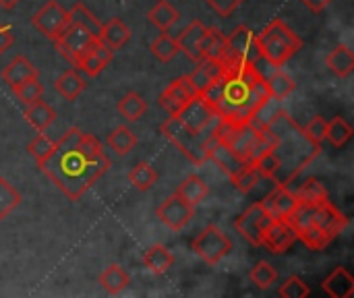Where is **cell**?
<instances>
[{
    "label": "cell",
    "mask_w": 354,
    "mask_h": 298,
    "mask_svg": "<svg viewBox=\"0 0 354 298\" xmlns=\"http://www.w3.org/2000/svg\"><path fill=\"white\" fill-rule=\"evenodd\" d=\"M284 112H286V110H284V106H282V100H276V97L270 95V97L257 108V112L253 114V118L249 120V124L255 127V129H270Z\"/></svg>",
    "instance_id": "obj_30"
},
{
    "label": "cell",
    "mask_w": 354,
    "mask_h": 298,
    "mask_svg": "<svg viewBox=\"0 0 354 298\" xmlns=\"http://www.w3.org/2000/svg\"><path fill=\"white\" fill-rule=\"evenodd\" d=\"M290 191H292V195L297 197V201L301 205H317V203L330 199V193H328L326 185L315 176H309V178L301 180L299 187L290 189Z\"/></svg>",
    "instance_id": "obj_23"
},
{
    "label": "cell",
    "mask_w": 354,
    "mask_h": 298,
    "mask_svg": "<svg viewBox=\"0 0 354 298\" xmlns=\"http://www.w3.org/2000/svg\"><path fill=\"white\" fill-rule=\"evenodd\" d=\"M178 41L176 37H172L168 31H162L153 41H151V54L160 60V62H170L176 54H178Z\"/></svg>",
    "instance_id": "obj_40"
},
{
    "label": "cell",
    "mask_w": 354,
    "mask_h": 298,
    "mask_svg": "<svg viewBox=\"0 0 354 298\" xmlns=\"http://www.w3.org/2000/svg\"><path fill=\"white\" fill-rule=\"evenodd\" d=\"M68 23V12L66 8L56 2V0H48L33 17H31V25L41 33L46 35L48 39H56L58 33L62 31V27Z\"/></svg>",
    "instance_id": "obj_11"
},
{
    "label": "cell",
    "mask_w": 354,
    "mask_h": 298,
    "mask_svg": "<svg viewBox=\"0 0 354 298\" xmlns=\"http://www.w3.org/2000/svg\"><path fill=\"white\" fill-rule=\"evenodd\" d=\"M193 95H197V93L191 87V83L187 81V77L183 75V77H178V79L168 83V87L160 93L158 102L168 112V116H176Z\"/></svg>",
    "instance_id": "obj_15"
},
{
    "label": "cell",
    "mask_w": 354,
    "mask_h": 298,
    "mask_svg": "<svg viewBox=\"0 0 354 298\" xmlns=\"http://www.w3.org/2000/svg\"><path fill=\"white\" fill-rule=\"evenodd\" d=\"M230 180H232V185H234V189H236L239 193L249 195V193L255 191L257 185L263 180V174H261L253 164H245Z\"/></svg>",
    "instance_id": "obj_38"
},
{
    "label": "cell",
    "mask_w": 354,
    "mask_h": 298,
    "mask_svg": "<svg viewBox=\"0 0 354 298\" xmlns=\"http://www.w3.org/2000/svg\"><path fill=\"white\" fill-rule=\"evenodd\" d=\"M297 241H301L307 249H311V251H324L332 241L317 228V226H313V224H309V226H305V228H301V230H297Z\"/></svg>",
    "instance_id": "obj_43"
},
{
    "label": "cell",
    "mask_w": 354,
    "mask_h": 298,
    "mask_svg": "<svg viewBox=\"0 0 354 298\" xmlns=\"http://www.w3.org/2000/svg\"><path fill=\"white\" fill-rule=\"evenodd\" d=\"M301 2H303V4H305V6H307L309 10H311V12L319 15V12H324V10H326V8L330 6V4H332L334 0H301Z\"/></svg>",
    "instance_id": "obj_50"
},
{
    "label": "cell",
    "mask_w": 354,
    "mask_h": 298,
    "mask_svg": "<svg viewBox=\"0 0 354 298\" xmlns=\"http://www.w3.org/2000/svg\"><path fill=\"white\" fill-rule=\"evenodd\" d=\"M12 41H15L12 29H10L8 25H2V23H0V54L6 52V50L12 46Z\"/></svg>",
    "instance_id": "obj_49"
},
{
    "label": "cell",
    "mask_w": 354,
    "mask_h": 298,
    "mask_svg": "<svg viewBox=\"0 0 354 298\" xmlns=\"http://www.w3.org/2000/svg\"><path fill=\"white\" fill-rule=\"evenodd\" d=\"M21 205V193L0 176V220L8 218Z\"/></svg>",
    "instance_id": "obj_42"
},
{
    "label": "cell",
    "mask_w": 354,
    "mask_h": 298,
    "mask_svg": "<svg viewBox=\"0 0 354 298\" xmlns=\"http://www.w3.org/2000/svg\"><path fill=\"white\" fill-rule=\"evenodd\" d=\"M147 19H149V23L156 25L160 31H168V29L180 19V15H178V10H176L170 2L158 0L156 6L147 12Z\"/></svg>",
    "instance_id": "obj_33"
},
{
    "label": "cell",
    "mask_w": 354,
    "mask_h": 298,
    "mask_svg": "<svg viewBox=\"0 0 354 298\" xmlns=\"http://www.w3.org/2000/svg\"><path fill=\"white\" fill-rule=\"evenodd\" d=\"M222 120L249 122L270 97L266 79L255 66H224V73L201 93Z\"/></svg>",
    "instance_id": "obj_2"
},
{
    "label": "cell",
    "mask_w": 354,
    "mask_h": 298,
    "mask_svg": "<svg viewBox=\"0 0 354 298\" xmlns=\"http://www.w3.org/2000/svg\"><path fill=\"white\" fill-rule=\"evenodd\" d=\"M324 292L330 298H353L354 297V278L351 276V272L344 266L334 268L324 284H322Z\"/></svg>",
    "instance_id": "obj_18"
},
{
    "label": "cell",
    "mask_w": 354,
    "mask_h": 298,
    "mask_svg": "<svg viewBox=\"0 0 354 298\" xmlns=\"http://www.w3.org/2000/svg\"><path fill=\"white\" fill-rule=\"evenodd\" d=\"M131 284V276L124 268H120L118 263L108 266L102 274H100V286L104 292L108 295H120L122 290H127Z\"/></svg>",
    "instance_id": "obj_27"
},
{
    "label": "cell",
    "mask_w": 354,
    "mask_h": 298,
    "mask_svg": "<svg viewBox=\"0 0 354 298\" xmlns=\"http://www.w3.org/2000/svg\"><path fill=\"white\" fill-rule=\"evenodd\" d=\"M129 183L133 185V189H137L139 193L149 191L156 183H158V172L149 162H139L131 168L129 172Z\"/></svg>",
    "instance_id": "obj_35"
},
{
    "label": "cell",
    "mask_w": 354,
    "mask_h": 298,
    "mask_svg": "<svg viewBox=\"0 0 354 298\" xmlns=\"http://www.w3.org/2000/svg\"><path fill=\"white\" fill-rule=\"evenodd\" d=\"M220 17H230L232 12H234V8L241 4V2H245V0H205Z\"/></svg>",
    "instance_id": "obj_48"
},
{
    "label": "cell",
    "mask_w": 354,
    "mask_h": 298,
    "mask_svg": "<svg viewBox=\"0 0 354 298\" xmlns=\"http://www.w3.org/2000/svg\"><path fill=\"white\" fill-rule=\"evenodd\" d=\"M160 133L195 166H201L207 162V149H205L203 139L195 131H191L187 124H183L178 116H168L160 124Z\"/></svg>",
    "instance_id": "obj_6"
},
{
    "label": "cell",
    "mask_w": 354,
    "mask_h": 298,
    "mask_svg": "<svg viewBox=\"0 0 354 298\" xmlns=\"http://www.w3.org/2000/svg\"><path fill=\"white\" fill-rule=\"evenodd\" d=\"M114 58V50H110L106 44H102L97 37L81 52V56L75 62V68L81 71L85 77L95 79Z\"/></svg>",
    "instance_id": "obj_13"
},
{
    "label": "cell",
    "mask_w": 354,
    "mask_h": 298,
    "mask_svg": "<svg viewBox=\"0 0 354 298\" xmlns=\"http://www.w3.org/2000/svg\"><path fill=\"white\" fill-rule=\"evenodd\" d=\"M54 147H56V141H52L48 135L39 133V135H37V137L27 145V151H29V156L35 160V164L39 166L44 160H48V158L52 156Z\"/></svg>",
    "instance_id": "obj_45"
},
{
    "label": "cell",
    "mask_w": 354,
    "mask_h": 298,
    "mask_svg": "<svg viewBox=\"0 0 354 298\" xmlns=\"http://www.w3.org/2000/svg\"><path fill=\"white\" fill-rule=\"evenodd\" d=\"M176 116L180 118L183 124H187L191 131H195L203 139L207 151L218 143L216 131H218V124L222 122V118L218 116V112L212 108V104L201 93L193 95Z\"/></svg>",
    "instance_id": "obj_4"
},
{
    "label": "cell",
    "mask_w": 354,
    "mask_h": 298,
    "mask_svg": "<svg viewBox=\"0 0 354 298\" xmlns=\"http://www.w3.org/2000/svg\"><path fill=\"white\" fill-rule=\"evenodd\" d=\"M311 224L317 226L330 241H334L344 232L351 220L330 199H326L317 205H311Z\"/></svg>",
    "instance_id": "obj_10"
},
{
    "label": "cell",
    "mask_w": 354,
    "mask_h": 298,
    "mask_svg": "<svg viewBox=\"0 0 354 298\" xmlns=\"http://www.w3.org/2000/svg\"><path fill=\"white\" fill-rule=\"evenodd\" d=\"M207 162H214L224 174H228V178H232V176L245 166V162H243L226 143H222L220 139H218V143L207 151Z\"/></svg>",
    "instance_id": "obj_21"
},
{
    "label": "cell",
    "mask_w": 354,
    "mask_h": 298,
    "mask_svg": "<svg viewBox=\"0 0 354 298\" xmlns=\"http://www.w3.org/2000/svg\"><path fill=\"white\" fill-rule=\"evenodd\" d=\"M2 81L10 87V89H15L17 85H21L23 81H27V79H31V77H39V73H37V68L29 62V58L27 56H23V54H19V56H15L8 64H6V68H2Z\"/></svg>",
    "instance_id": "obj_20"
},
{
    "label": "cell",
    "mask_w": 354,
    "mask_h": 298,
    "mask_svg": "<svg viewBox=\"0 0 354 298\" xmlns=\"http://www.w3.org/2000/svg\"><path fill=\"white\" fill-rule=\"evenodd\" d=\"M68 21H73V23H77V25H81V27H85L89 33H93L95 37L100 35V31H102V21L83 4V2H75L68 10Z\"/></svg>",
    "instance_id": "obj_37"
},
{
    "label": "cell",
    "mask_w": 354,
    "mask_h": 298,
    "mask_svg": "<svg viewBox=\"0 0 354 298\" xmlns=\"http://www.w3.org/2000/svg\"><path fill=\"white\" fill-rule=\"evenodd\" d=\"M191 247L207 266H218L232 251V241L216 224H209L193 239Z\"/></svg>",
    "instance_id": "obj_7"
},
{
    "label": "cell",
    "mask_w": 354,
    "mask_h": 298,
    "mask_svg": "<svg viewBox=\"0 0 354 298\" xmlns=\"http://www.w3.org/2000/svg\"><path fill=\"white\" fill-rule=\"evenodd\" d=\"M297 243V230L286 218H274L261 236V247L274 255H282Z\"/></svg>",
    "instance_id": "obj_14"
},
{
    "label": "cell",
    "mask_w": 354,
    "mask_h": 298,
    "mask_svg": "<svg viewBox=\"0 0 354 298\" xmlns=\"http://www.w3.org/2000/svg\"><path fill=\"white\" fill-rule=\"evenodd\" d=\"M224 39H226V35L218 27H207L205 33H203V37H201V44H199L201 60L203 58H216V60H220V56L224 52Z\"/></svg>",
    "instance_id": "obj_36"
},
{
    "label": "cell",
    "mask_w": 354,
    "mask_h": 298,
    "mask_svg": "<svg viewBox=\"0 0 354 298\" xmlns=\"http://www.w3.org/2000/svg\"><path fill=\"white\" fill-rule=\"evenodd\" d=\"M353 127H351L342 116H336V118L328 120L326 139H328L334 147H344V145L353 139Z\"/></svg>",
    "instance_id": "obj_39"
},
{
    "label": "cell",
    "mask_w": 354,
    "mask_h": 298,
    "mask_svg": "<svg viewBox=\"0 0 354 298\" xmlns=\"http://www.w3.org/2000/svg\"><path fill=\"white\" fill-rule=\"evenodd\" d=\"M207 193H209V189H207V185L197 176V174H191V176H187L180 185H178V189H176V193L174 195H178L185 203H189V205H199L205 197H207Z\"/></svg>",
    "instance_id": "obj_31"
},
{
    "label": "cell",
    "mask_w": 354,
    "mask_h": 298,
    "mask_svg": "<svg viewBox=\"0 0 354 298\" xmlns=\"http://www.w3.org/2000/svg\"><path fill=\"white\" fill-rule=\"evenodd\" d=\"M116 110H118V114H120L127 122H137V120H141V118L145 116V112H147V102H145V97L139 95L137 91H129V93H124V95L118 100Z\"/></svg>",
    "instance_id": "obj_29"
},
{
    "label": "cell",
    "mask_w": 354,
    "mask_h": 298,
    "mask_svg": "<svg viewBox=\"0 0 354 298\" xmlns=\"http://www.w3.org/2000/svg\"><path fill=\"white\" fill-rule=\"evenodd\" d=\"M143 266L153 274V276H164L172 266H174V255L170 253L168 247L164 245H153L143 253Z\"/></svg>",
    "instance_id": "obj_26"
},
{
    "label": "cell",
    "mask_w": 354,
    "mask_h": 298,
    "mask_svg": "<svg viewBox=\"0 0 354 298\" xmlns=\"http://www.w3.org/2000/svg\"><path fill=\"white\" fill-rule=\"evenodd\" d=\"M19 2H21V0H0V8H4V10H12Z\"/></svg>",
    "instance_id": "obj_51"
},
{
    "label": "cell",
    "mask_w": 354,
    "mask_h": 298,
    "mask_svg": "<svg viewBox=\"0 0 354 298\" xmlns=\"http://www.w3.org/2000/svg\"><path fill=\"white\" fill-rule=\"evenodd\" d=\"M12 93L17 95V100H19L23 106H27V104H31V102H35V100L41 97L44 85H41L39 77H31V79L23 81L21 85H17V87L12 89Z\"/></svg>",
    "instance_id": "obj_44"
},
{
    "label": "cell",
    "mask_w": 354,
    "mask_h": 298,
    "mask_svg": "<svg viewBox=\"0 0 354 298\" xmlns=\"http://www.w3.org/2000/svg\"><path fill=\"white\" fill-rule=\"evenodd\" d=\"M54 89H56L64 100L75 102V100L83 93V89H85V79L79 75L77 68H68V71H64V73L54 81Z\"/></svg>",
    "instance_id": "obj_28"
},
{
    "label": "cell",
    "mask_w": 354,
    "mask_h": 298,
    "mask_svg": "<svg viewBox=\"0 0 354 298\" xmlns=\"http://www.w3.org/2000/svg\"><path fill=\"white\" fill-rule=\"evenodd\" d=\"M326 131H328V120H326L324 116H313V118L303 127L305 137H307L311 143L319 145V147H322V143L326 141Z\"/></svg>",
    "instance_id": "obj_47"
},
{
    "label": "cell",
    "mask_w": 354,
    "mask_h": 298,
    "mask_svg": "<svg viewBox=\"0 0 354 298\" xmlns=\"http://www.w3.org/2000/svg\"><path fill=\"white\" fill-rule=\"evenodd\" d=\"M263 54L257 35L247 25H239L232 29L230 35H226L224 52L220 56V62L224 66H257Z\"/></svg>",
    "instance_id": "obj_5"
},
{
    "label": "cell",
    "mask_w": 354,
    "mask_h": 298,
    "mask_svg": "<svg viewBox=\"0 0 354 298\" xmlns=\"http://www.w3.org/2000/svg\"><path fill=\"white\" fill-rule=\"evenodd\" d=\"M259 203L272 218H288L299 205V201L292 195V191L288 189V185H282V183H276L272 187V191Z\"/></svg>",
    "instance_id": "obj_16"
},
{
    "label": "cell",
    "mask_w": 354,
    "mask_h": 298,
    "mask_svg": "<svg viewBox=\"0 0 354 298\" xmlns=\"http://www.w3.org/2000/svg\"><path fill=\"white\" fill-rule=\"evenodd\" d=\"M39 170L66 199L79 201L110 170V158L97 137L73 127L56 141L52 156L39 164Z\"/></svg>",
    "instance_id": "obj_1"
},
{
    "label": "cell",
    "mask_w": 354,
    "mask_h": 298,
    "mask_svg": "<svg viewBox=\"0 0 354 298\" xmlns=\"http://www.w3.org/2000/svg\"><path fill=\"white\" fill-rule=\"evenodd\" d=\"M205 25L199 21V19H195V21H191L178 35H176V41H178V50L187 56V58H191L195 64L201 60V54H199V44H201V37H203V33H205Z\"/></svg>",
    "instance_id": "obj_19"
},
{
    "label": "cell",
    "mask_w": 354,
    "mask_h": 298,
    "mask_svg": "<svg viewBox=\"0 0 354 298\" xmlns=\"http://www.w3.org/2000/svg\"><path fill=\"white\" fill-rule=\"evenodd\" d=\"M25 120L37 133H46L52 127V122L56 120V112H54V108L50 104L41 102V97H39V100L25 106Z\"/></svg>",
    "instance_id": "obj_25"
},
{
    "label": "cell",
    "mask_w": 354,
    "mask_h": 298,
    "mask_svg": "<svg viewBox=\"0 0 354 298\" xmlns=\"http://www.w3.org/2000/svg\"><path fill=\"white\" fill-rule=\"evenodd\" d=\"M106 143L110 145V149L116 153V156H127V153H131L133 151V147L137 145V137H135V133L129 129V127H124V124H120V127H116L108 137H106Z\"/></svg>",
    "instance_id": "obj_34"
},
{
    "label": "cell",
    "mask_w": 354,
    "mask_h": 298,
    "mask_svg": "<svg viewBox=\"0 0 354 298\" xmlns=\"http://www.w3.org/2000/svg\"><path fill=\"white\" fill-rule=\"evenodd\" d=\"M274 218L263 209V205L257 201V203H251L236 220H234V228L239 230V234L251 243L253 247H261V236L266 232V228L270 226Z\"/></svg>",
    "instance_id": "obj_8"
},
{
    "label": "cell",
    "mask_w": 354,
    "mask_h": 298,
    "mask_svg": "<svg viewBox=\"0 0 354 298\" xmlns=\"http://www.w3.org/2000/svg\"><path fill=\"white\" fill-rule=\"evenodd\" d=\"M266 83H268L270 95L276 97V100H282V102H284L288 95H292V93L297 91V81H295L288 73H284L282 66L276 68L274 73H270V75L266 77Z\"/></svg>",
    "instance_id": "obj_32"
},
{
    "label": "cell",
    "mask_w": 354,
    "mask_h": 298,
    "mask_svg": "<svg viewBox=\"0 0 354 298\" xmlns=\"http://www.w3.org/2000/svg\"><path fill=\"white\" fill-rule=\"evenodd\" d=\"M156 216L166 228H170L172 232H180L193 220L195 207L185 203L178 195H170L168 199L160 203V207L156 209Z\"/></svg>",
    "instance_id": "obj_12"
},
{
    "label": "cell",
    "mask_w": 354,
    "mask_h": 298,
    "mask_svg": "<svg viewBox=\"0 0 354 298\" xmlns=\"http://www.w3.org/2000/svg\"><path fill=\"white\" fill-rule=\"evenodd\" d=\"M278 295L282 298H307L311 295V288L305 284L301 276H290L284 280V284H280Z\"/></svg>",
    "instance_id": "obj_46"
},
{
    "label": "cell",
    "mask_w": 354,
    "mask_h": 298,
    "mask_svg": "<svg viewBox=\"0 0 354 298\" xmlns=\"http://www.w3.org/2000/svg\"><path fill=\"white\" fill-rule=\"evenodd\" d=\"M131 35H133L131 27H129L122 19L116 17V19H110L106 25H102V31H100L97 39H100L102 44H106L110 50H118V48H122L124 44H129Z\"/></svg>",
    "instance_id": "obj_24"
},
{
    "label": "cell",
    "mask_w": 354,
    "mask_h": 298,
    "mask_svg": "<svg viewBox=\"0 0 354 298\" xmlns=\"http://www.w3.org/2000/svg\"><path fill=\"white\" fill-rule=\"evenodd\" d=\"M257 41L263 58L274 66H284L303 46L301 37L282 19H274L266 25V29L257 35Z\"/></svg>",
    "instance_id": "obj_3"
},
{
    "label": "cell",
    "mask_w": 354,
    "mask_h": 298,
    "mask_svg": "<svg viewBox=\"0 0 354 298\" xmlns=\"http://www.w3.org/2000/svg\"><path fill=\"white\" fill-rule=\"evenodd\" d=\"M326 66L332 71V75H336L338 79H346L351 77L354 71V52L351 46L346 44H338L332 52H328L326 56Z\"/></svg>",
    "instance_id": "obj_22"
},
{
    "label": "cell",
    "mask_w": 354,
    "mask_h": 298,
    "mask_svg": "<svg viewBox=\"0 0 354 298\" xmlns=\"http://www.w3.org/2000/svg\"><path fill=\"white\" fill-rule=\"evenodd\" d=\"M93 39H95L93 33H89L85 27H81V25L68 21V23L62 27V31L58 33V37L54 39V46H56V50L75 66V62H77V58L81 56V52H83Z\"/></svg>",
    "instance_id": "obj_9"
},
{
    "label": "cell",
    "mask_w": 354,
    "mask_h": 298,
    "mask_svg": "<svg viewBox=\"0 0 354 298\" xmlns=\"http://www.w3.org/2000/svg\"><path fill=\"white\" fill-rule=\"evenodd\" d=\"M222 73H224V64H222L220 60H216V58H203V60H199L197 66H195L189 75H185V77H187V81L191 83V87L195 89V93H205L207 87H209Z\"/></svg>",
    "instance_id": "obj_17"
},
{
    "label": "cell",
    "mask_w": 354,
    "mask_h": 298,
    "mask_svg": "<svg viewBox=\"0 0 354 298\" xmlns=\"http://www.w3.org/2000/svg\"><path fill=\"white\" fill-rule=\"evenodd\" d=\"M249 280L261 288V290H268L270 286H274L278 282V270L270 263V261H257L251 272H249Z\"/></svg>",
    "instance_id": "obj_41"
}]
</instances>
